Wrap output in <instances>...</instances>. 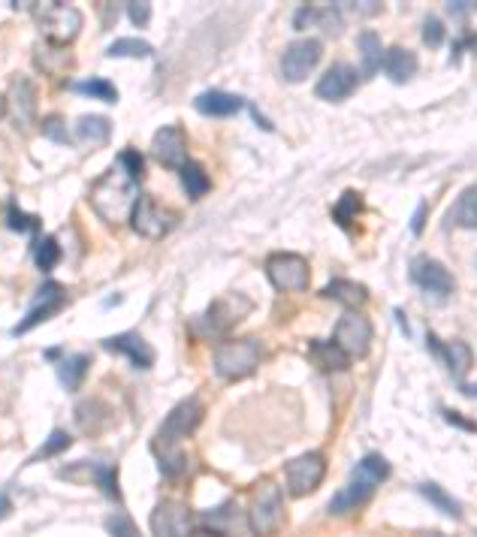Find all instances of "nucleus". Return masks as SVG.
<instances>
[{"label": "nucleus", "mask_w": 477, "mask_h": 537, "mask_svg": "<svg viewBox=\"0 0 477 537\" xmlns=\"http://www.w3.org/2000/svg\"><path fill=\"white\" fill-rule=\"evenodd\" d=\"M109 423H112V411L106 408V402H100V399H85V402L76 405V426H79L85 435H97V432H103Z\"/></svg>", "instance_id": "obj_28"}, {"label": "nucleus", "mask_w": 477, "mask_h": 537, "mask_svg": "<svg viewBox=\"0 0 477 537\" xmlns=\"http://www.w3.org/2000/svg\"><path fill=\"white\" fill-rule=\"evenodd\" d=\"M43 133L52 139V142H70V130H67V124H64V118L61 115H49L46 121H43Z\"/></svg>", "instance_id": "obj_43"}, {"label": "nucleus", "mask_w": 477, "mask_h": 537, "mask_svg": "<svg viewBox=\"0 0 477 537\" xmlns=\"http://www.w3.org/2000/svg\"><path fill=\"white\" fill-rule=\"evenodd\" d=\"M203 417H206L203 402L197 396H191V399H182L167 414L161 429H157V435L151 441V453L167 477H182L188 471V456H185L182 444H185V438H191L200 429Z\"/></svg>", "instance_id": "obj_1"}, {"label": "nucleus", "mask_w": 477, "mask_h": 537, "mask_svg": "<svg viewBox=\"0 0 477 537\" xmlns=\"http://www.w3.org/2000/svg\"><path fill=\"white\" fill-rule=\"evenodd\" d=\"M245 519L254 537H272L284 528V492L275 480H260L251 489Z\"/></svg>", "instance_id": "obj_4"}, {"label": "nucleus", "mask_w": 477, "mask_h": 537, "mask_svg": "<svg viewBox=\"0 0 477 537\" xmlns=\"http://www.w3.org/2000/svg\"><path fill=\"white\" fill-rule=\"evenodd\" d=\"M182 188H185V194H188L191 200H203V197L212 191V178H209V172H206L197 160H191V163L182 169Z\"/></svg>", "instance_id": "obj_32"}, {"label": "nucleus", "mask_w": 477, "mask_h": 537, "mask_svg": "<svg viewBox=\"0 0 477 537\" xmlns=\"http://www.w3.org/2000/svg\"><path fill=\"white\" fill-rule=\"evenodd\" d=\"M70 88H73L76 94L94 97V100H100V103H118V88H115L109 79H100V76H91V79L73 82Z\"/></svg>", "instance_id": "obj_34"}, {"label": "nucleus", "mask_w": 477, "mask_h": 537, "mask_svg": "<svg viewBox=\"0 0 477 537\" xmlns=\"http://www.w3.org/2000/svg\"><path fill=\"white\" fill-rule=\"evenodd\" d=\"M194 106H197L200 115H209V118H230V115H236V112L245 109V100L236 97V94H227V91H203V94H197Z\"/></svg>", "instance_id": "obj_23"}, {"label": "nucleus", "mask_w": 477, "mask_h": 537, "mask_svg": "<svg viewBox=\"0 0 477 537\" xmlns=\"http://www.w3.org/2000/svg\"><path fill=\"white\" fill-rule=\"evenodd\" d=\"M7 227H10L13 233H40V218L22 212L19 206H10V212H7Z\"/></svg>", "instance_id": "obj_40"}, {"label": "nucleus", "mask_w": 477, "mask_h": 537, "mask_svg": "<svg viewBox=\"0 0 477 537\" xmlns=\"http://www.w3.org/2000/svg\"><path fill=\"white\" fill-rule=\"evenodd\" d=\"M321 296H324V299H333V302H339V305H345L348 311H357V308H363V305L369 302V287L360 284V281L333 278V281L324 287Z\"/></svg>", "instance_id": "obj_24"}, {"label": "nucleus", "mask_w": 477, "mask_h": 537, "mask_svg": "<svg viewBox=\"0 0 477 537\" xmlns=\"http://www.w3.org/2000/svg\"><path fill=\"white\" fill-rule=\"evenodd\" d=\"M73 136L79 145H88V148H103L112 136V121L103 118V115H82L73 127Z\"/></svg>", "instance_id": "obj_27"}, {"label": "nucleus", "mask_w": 477, "mask_h": 537, "mask_svg": "<svg viewBox=\"0 0 477 537\" xmlns=\"http://www.w3.org/2000/svg\"><path fill=\"white\" fill-rule=\"evenodd\" d=\"M444 25L438 22V19H426L423 22V43L429 46V49H438L441 43H444Z\"/></svg>", "instance_id": "obj_44"}, {"label": "nucleus", "mask_w": 477, "mask_h": 537, "mask_svg": "<svg viewBox=\"0 0 477 537\" xmlns=\"http://www.w3.org/2000/svg\"><path fill=\"white\" fill-rule=\"evenodd\" d=\"M37 28L43 34L46 43L55 46H70L79 31H82V13L73 4H64V0H46V4H31Z\"/></svg>", "instance_id": "obj_6"}, {"label": "nucleus", "mask_w": 477, "mask_h": 537, "mask_svg": "<svg viewBox=\"0 0 477 537\" xmlns=\"http://www.w3.org/2000/svg\"><path fill=\"white\" fill-rule=\"evenodd\" d=\"M136 200H139V182H133V178L118 163L109 172H103L94 182V188H91V209L109 227H118V224L130 221Z\"/></svg>", "instance_id": "obj_2"}, {"label": "nucleus", "mask_w": 477, "mask_h": 537, "mask_svg": "<svg viewBox=\"0 0 477 537\" xmlns=\"http://www.w3.org/2000/svg\"><path fill=\"white\" fill-rule=\"evenodd\" d=\"M357 49H360V64H363V73L360 79H372L381 64H384V46H381V37L375 31H363L360 40H357Z\"/></svg>", "instance_id": "obj_30"}, {"label": "nucleus", "mask_w": 477, "mask_h": 537, "mask_svg": "<svg viewBox=\"0 0 477 537\" xmlns=\"http://www.w3.org/2000/svg\"><path fill=\"white\" fill-rule=\"evenodd\" d=\"M115 163L133 178V182H142V178H145V157H142V151H136V148H124Z\"/></svg>", "instance_id": "obj_39"}, {"label": "nucleus", "mask_w": 477, "mask_h": 537, "mask_svg": "<svg viewBox=\"0 0 477 537\" xmlns=\"http://www.w3.org/2000/svg\"><path fill=\"white\" fill-rule=\"evenodd\" d=\"M381 70L387 73L390 82L405 85V82L414 79V73H417V55H414L411 49H405V46H390V49L384 52Z\"/></svg>", "instance_id": "obj_25"}, {"label": "nucleus", "mask_w": 477, "mask_h": 537, "mask_svg": "<svg viewBox=\"0 0 477 537\" xmlns=\"http://www.w3.org/2000/svg\"><path fill=\"white\" fill-rule=\"evenodd\" d=\"M447 227H459V230H477V185H468L453 209L447 212Z\"/></svg>", "instance_id": "obj_29"}, {"label": "nucleus", "mask_w": 477, "mask_h": 537, "mask_svg": "<svg viewBox=\"0 0 477 537\" xmlns=\"http://www.w3.org/2000/svg\"><path fill=\"white\" fill-rule=\"evenodd\" d=\"M357 85H360V73L351 64H333L324 73V79H317L314 94L321 100H327V103H342L357 91Z\"/></svg>", "instance_id": "obj_19"}, {"label": "nucleus", "mask_w": 477, "mask_h": 537, "mask_svg": "<svg viewBox=\"0 0 477 537\" xmlns=\"http://www.w3.org/2000/svg\"><path fill=\"white\" fill-rule=\"evenodd\" d=\"M106 531H109L112 537H142L139 528L133 525V519H130L127 513H115V516H109V519H106Z\"/></svg>", "instance_id": "obj_41"}, {"label": "nucleus", "mask_w": 477, "mask_h": 537, "mask_svg": "<svg viewBox=\"0 0 477 537\" xmlns=\"http://www.w3.org/2000/svg\"><path fill=\"white\" fill-rule=\"evenodd\" d=\"M372 335H375V329H372L369 317H363L360 311H345L342 320L333 329V341L351 356V360H363V356L369 353Z\"/></svg>", "instance_id": "obj_13"}, {"label": "nucleus", "mask_w": 477, "mask_h": 537, "mask_svg": "<svg viewBox=\"0 0 477 537\" xmlns=\"http://www.w3.org/2000/svg\"><path fill=\"white\" fill-rule=\"evenodd\" d=\"M70 444H73V438H70V432H64V429H55L52 435H49V441L31 456V465L34 462H40V459H52V456H58V453H64V450H70Z\"/></svg>", "instance_id": "obj_38"}, {"label": "nucleus", "mask_w": 477, "mask_h": 537, "mask_svg": "<svg viewBox=\"0 0 477 537\" xmlns=\"http://www.w3.org/2000/svg\"><path fill=\"white\" fill-rule=\"evenodd\" d=\"M124 10H127L130 22L136 28H145L151 22V4H148V0H130V4H124Z\"/></svg>", "instance_id": "obj_42"}, {"label": "nucleus", "mask_w": 477, "mask_h": 537, "mask_svg": "<svg viewBox=\"0 0 477 537\" xmlns=\"http://www.w3.org/2000/svg\"><path fill=\"white\" fill-rule=\"evenodd\" d=\"M7 118L16 130H31L37 121V88L28 76H13L7 97H4Z\"/></svg>", "instance_id": "obj_15"}, {"label": "nucleus", "mask_w": 477, "mask_h": 537, "mask_svg": "<svg viewBox=\"0 0 477 537\" xmlns=\"http://www.w3.org/2000/svg\"><path fill=\"white\" fill-rule=\"evenodd\" d=\"M471 7H474V4H447V13H450V16H465Z\"/></svg>", "instance_id": "obj_48"}, {"label": "nucleus", "mask_w": 477, "mask_h": 537, "mask_svg": "<svg viewBox=\"0 0 477 537\" xmlns=\"http://www.w3.org/2000/svg\"><path fill=\"white\" fill-rule=\"evenodd\" d=\"M308 360L314 363V369H321L324 375L348 372V366H351V356L336 341H321V338H314L308 344Z\"/></svg>", "instance_id": "obj_21"}, {"label": "nucleus", "mask_w": 477, "mask_h": 537, "mask_svg": "<svg viewBox=\"0 0 477 537\" xmlns=\"http://www.w3.org/2000/svg\"><path fill=\"white\" fill-rule=\"evenodd\" d=\"M103 347L109 353H121L130 360L133 369L139 372H148L154 366V350L151 344L139 335V332H121V335H112V338H103Z\"/></svg>", "instance_id": "obj_20"}, {"label": "nucleus", "mask_w": 477, "mask_h": 537, "mask_svg": "<svg viewBox=\"0 0 477 537\" xmlns=\"http://www.w3.org/2000/svg\"><path fill=\"white\" fill-rule=\"evenodd\" d=\"M34 260H37V269L40 272H52L61 260V248H58V239L55 236H46L34 245Z\"/></svg>", "instance_id": "obj_37"}, {"label": "nucleus", "mask_w": 477, "mask_h": 537, "mask_svg": "<svg viewBox=\"0 0 477 537\" xmlns=\"http://www.w3.org/2000/svg\"><path fill=\"white\" fill-rule=\"evenodd\" d=\"M468 396H477V387H471V390H468Z\"/></svg>", "instance_id": "obj_53"}, {"label": "nucleus", "mask_w": 477, "mask_h": 537, "mask_svg": "<svg viewBox=\"0 0 477 537\" xmlns=\"http://www.w3.org/2000/svg\"><path fill=\"white\" fill-rule=\"evenodd\" d=\"M151 157L161 163V166H167V169L182 172V169L191 163L185 130H182L179 124H167V127L157 130L154 139H151Z\"/></svg>", "instance_id": "obj_17"}, {"label": "nucleus", "mask_w": 477, "mask_h": 537, "mask_svg": "<svg viewBox=\"0 0 477 537\" xmlns=\"http://www.w3.org/2000/svg\"><path fill=\"white\" fill-rule=\"evenodd\" d=\"M420 537H447V534H441V531H426V534H420Z\"/></svg>", "instance_id": "obj_52"}, {"label": "nucleus", "mask_w": 477, "mask_h": 537, "mask_svg": "<svg viewBox=\"0 0 477 537\" xmlns=\"http://www.w3.org/2000/svg\"><path fill=\"white\" fill-rule=\"evenodd\" d=\"M191 537H227L224 531H218V528H197Z\"/></svg>", "instance_id": "obj_50"}, {"label": "nucleus", "mask_w": 477, "mask_h": 537, "mask_svg": "<svg viewBox=\"0 0 477 537\" xmlns=\"http://www.w3.org/2000/svg\"><path fill=\"white\" fill-rule=\"evenodd\" d=\"M266 278L281 293H302L311 281V266L302 254L293 251H275L266 257Z\"/></svg>", "instance_id": "obj_8"}, {"label": "nucleus", "mask_w": 477, "mask_h": 537, "mask_svg": "<svg viewBox=\"0 0 477 537\" xmlns=\"http://www.w3.org/2000/svg\"><path fill=\"white\" fill-rule=\"evenodd\" d=\"M251 299L248 296H242V293H224V296H218L200 317H194L191 320V326H194V332L197 335H224V332H230L236 323H242L248 314H251Z\"/></svg>", "instance_id": "obj_7"}, {"label": "nucleus", "mask_w": 477, "mask_h": 537, "mask_svg": "<svg viewBox=\"0 0 477 537\" xmlns=\"http://www.w3.org/2000/svg\"><path fill=\"white\" fill-rule=\"evenodd\" d=\"M151 534L154 537H191L194 534V513L185 501L167 498L151 510Z\"/></svg>", "instance_id": "obj_11"}, {"label": "nucleus", "mask_w": 477, "mask_h": 537, "mask_svg": "<svg viewBox=\"0 0 477 537\" xmlns=\"http://www.w3.org/2000/svg\"><path fill=\"white\" fill-rule=\"evenodd\" d=\"M321 58H324L321 40H311V37L293 40V43L284 49V55H281V76H284L287 82L299 85V82H305V79L311 76V70H314L317 64H321Z\"/></svg>", "instance_id": "obj_12"}, {"label": "nucleus", "mask_w": 477, "mask_h": 537, "mask_svg": "<svg viewBox=\"0 0 477 537\" xmlns=\"http://www.w3.org/2000/svg\"><path fill=\"white\" fill-rule=\"evenodd\" d=\"M429 347L441 356V360L447 363V369L456 375V378H465L474 366V353L465 341H450V344H441L435 335H429Z\"/></svg>", "instance_id": "obj_22"}, {"label": "nucleus", "mask_w": 477, "mask_h": 537, "mask_svg": "<svg viewBox=\"0 0 477 537\" xmlns=\"http://www.w3.org/2000/svg\"><path fill=\"white\" fill-rule=\"evenodd\" d=\"M88 366H91V356L88 353H70V356H64V360L58 363V381L73 393L88 378Z\"/></svg>", "instance_id": "obj_31"}, {"label": "nucleus", "mask_w": 477, "mask_h": 537, "mask_svg": "<svg viewBox=\"0 0 477 537\" xmlns=\"http://www.w3.org/2000/svg\"><path fill=\"white\" fill-rule=\"evenodd\" d=\"M324 477H327V456L317 453V450L302 453V456H296V459H290V462L284 465L287 492H290L293 498L311 495L317 486L324 483Z\"/></svg>", "instance_id": "obj_9"}, {"label": "nucleus", "mask_w": 477, "mask_h": 537, "mask_svg": "<svg viewBox=\"0 0 477 537\" xmlns=\"http://www.w3.org/2000/svg\"><path fill=\"white\" fill-rule=\"evenodd\" d=\"M10 513H13V501H10V495L0 492V522H4Z\"/></svg>", "instance_id": "obj_47"}, {"label": "nucleus", "mask_w": 477, "mask_h": 537, "mask_svg": "<svg viewBox=\"0 0 477 537\" xmlns=\"http://www.w3.org/2000/svg\"><path fill=\"white\" fill-rule=\"evenodd\" d=\"M363 215V197L357 191H345L342 200H336V209H333V218L342 230H351V224Z\"/></svg>", "instance_id": "obj_35"}, {"label": "nucleus", "mask_w": 477, "mask_h": 537, "mask_svg": "<svg viewBox=\"0 0 477 537\" xmlns=\"http://www.w3.org/2000/svg\"><path fill=\"white\" fill-rule=\"evenodd\" d=\"M130 224H133V230H136L142 239H164L167 233L176 230L179 212L161 206L154 197H139L136 206H133Z\"/></svg>", "instance_id": "obj_10"}, {"label": "nucleus", "mask_w": 477, "mask_h": 537, "mask_svg": "<svg viewBox=\"0 0 477 537\" xmlns=\"http://www.w3.org/2000/svg\"><path fill=\"white\" fill-rule=\"evenodd\" d=\"M444 417H447V423H453V426H456V423H459V426H465V429H468V432H471V429H474V426H471V423H465V420H462V414H453V411H444Z\"/></svg>", "instance_id": "obj_49"}, {"label": "nucleus", "mask_w": 477, "mask_h": 537, "mask_svg": "<svg viewBox=\"0 0 477 537\" xmlns=\"http://www.w3.org/2000/svg\"><path fill=\"white\" fill-rule=\"evenodd\" d=\"M106 55L109 58H151L154 49H151V43H145L139 37H121L106 49Z\"/></svg>", "instance_id": "obj_36"}, {"label": "nucleus", "mask_w": 477, "mask_h": 537, "mask_svg": "<svg viewBox=\"0 0 477 537\" xmlns=\"http://www.w3.org/2000/svg\"><path fill=\"white\" fill-rule=\"evenodd\" d=\"M411 281L432 299H447L456 290L450 269L435 257H414L411 260Z\"/></svg>", "instance_id": "obj_16"}, {"label": "nucleus", "mask_w": 477, "mask_h": 537, "mask_svg": "<svg viewBox=\"0 0 477 537\" xmlns=\"http://www.w3.org/2000/svg\"><path fill=\"white\" fill-rule=\"evenodd\" d=\"M426 209H429V206H426V203H420V206H417V212H414V218H411V233H414V236H420V233H423V224H426Z\"/></svg>", "instance_id": "obj_46"}, {"label": "nucleus", "mask_w": 477, "mask_h": 537, "mask_svg": "<svg viewBox=\"0 0 477 537\" xmlns=\"http://www.w3.org/2000/svg\"><path fill=\"white\" fill-rule=\"evenodd\" d=\"M260 363H263L260 338H227L215 347V356H212V366L224 381L251 378Z\"/></svg>", "instance_id": "obj_5"}, {"label": "nucleus", "mask_w": 477, "mask_h": 537, "mask_svg": "<svg viewBox=\"0 0 477 537\" xmlns=\"http://www.w3.org/2000/svg\"><path fill=\"white\" fill-rule=\"evenodd\" d=\"M465 49H471V52L477 55V34H468V37H462L459 43H453V58H450V64H459V58H462Z\"/></svg>", "instance_id": "obj_45"}, {"label": "nucleus", "mask_w": 477, "mask_h": 537, "mask_svg": "<svg viewBox=\"0 0 477 537\" xmlns=\"http://www.w3.org/2000/svg\"><path fill=\"white\" fill-rule=\"evenodd\" d=\"M390 477V462L378 453H369L366 459L357 462V468L351 471V480L345 489H339L330 501V513L333 516H348L354 510H360L372 495L375 489Z\"/></svg>", "instance_id": "obj_3"}, {"label": "nucleus", "mask_w": 477, "mask_h": 537, "mask_svg": "<svg viewBox=\"0 0 477 537\" xmlns=\"http://www.w3.org/2000/svg\"><path fill=\"white\" fill-rule=\"evenodd\" d=\"M67 287L64 284H58V281H46L40 290H37V296H34V305L28 308V314L13 326V335H25V332H31V329H37L40 323H46L49 317H55L64 305H67Z\"/></svg>", "instance_id": "obj_14"}, {"label": "nucleus", "mask_w": 477, "mask_h": 537, "mask_svg": "<svg viewBox=\"0 0 477 537\" xmlns=\"http://www.w3.org/2000/svg\"><path fill=\"white\" fill-rule=\"evenodd\" d=\"M420 495H423L429 504H435L444 516H450V519H462V504H459L447 489H441L438 483H423V486H420Z\"/></svg>", "instance_id": "obj_33"}, {"label": "nucleus", "mask_w": 477, "mask_h": 537, "mask_svg": "<svg viewBox=\"0 0 477 537\" xmlns=\"http://www.w3.org/2000/svg\"><path fill=\"white\" fill-rule=\"evenodd\" d=\"M34 64L46 73V76H61L67 70H73V55L67 52V46H55V43H37L34 46Z\"/></svg>", "instance_id": "obj_26"}, {"label": "nucleus", "mask_w": 477, "mask_h": 537, "mask_svg": "<svg viewBox=\"0 0 477 537\" xmlns=\"http://www.w3.org/2000/svg\"><path fill=\"white\" fill-rule=\"evenodd\" d=\"M474 10H477V4H474Z\"/></svg>", "instance_id": "obj_54"}, {"label": "nucleus", "mask_w": 477, "mask_h": 537, "mask_svg": "<svg viewBox=\"0 0 477 537\" xmlns=\"http://www.w3.org/2000/svg\"><path fill=\"white\" fill-rule=\"evenodd\" d=\"M251 112H254V118H257V124H260L263 130H272V124H269V121H266V118H263V115H260L257 109H251Z\"/></svg>", "instance_id": "obj_51"}, {"label": "nucleus", "mask_w": 477, "mask_h": 537, "mask_svg": "<svg viewBox=\"0 0 477 537\" xmlns=\"http://www.w3.org/2000/svg\"><path fill=\"white\" fill-rule=\"evenodd\" d=\"M58 477H61V480H70V483H97L106 498L121 501L118 468L109 465V462H73L70 468H61Z\"/></svg>", "instance_id": "obj_18"}]
</instances>
